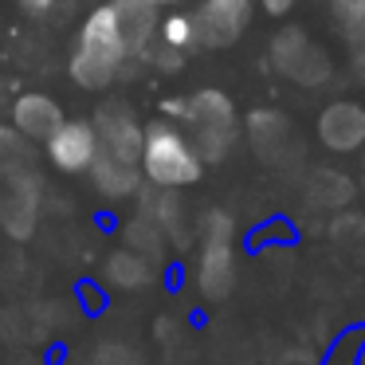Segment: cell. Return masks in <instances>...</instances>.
Returning a JSON list of instances; mask_svg holds the SVG:
<instances>
[{"label": "cell", "instance_id": "cell-1", "mask_svg": "<svg viewBox=\"0 0 365 365\" xmlns=\"http://www.w3.org/2000/svg\"><path fill=\"white\" fill-rule=\"evenodd\" d=\"M130 48L122 40V28L114 20V9L110 0L106 4H95L87 12V20L79 24V36H75V48H71V59H67V75H71L75 87L83 91H110L114 83L122 79L130 63Z\"/></svg>", "mask_w": 365, "mask_h": 365}, {"label": "cell", "instance_id": "cell-2", "mask_svg": "<svg viewBox=\"0 0 365 365\" xmlns=\"http://www.w3.org/2000/svg\"><path fill=\"white\" fill-rule=\"evenodd\" d=\"M161 114H165L169 122H185V138L192 142V150H197V158L205 161H220L224 153L236 145V106H232V98L224 95V91H192V95L177 98V103H165L161 106Z\"/></svg>", "mask_w": 365, "mask_h": 365}, {"label": "cell", "instance_id": "cell-3", "mask_svg": "<svg viewBox=\"0 0 365 365\" xmlns=\"http://www.w3.org/2000/svg\"><path fill=\"white\" fill-rule=\"evenodd\" d=\"M138 169L153 189H189L205 177V161L197 158L192 142L185 130L169 118H158L142 126V153H138Z\"/></svg>", "mask_w": 365, "mask_h": 365}, {"label": "cell", "instance_id": "cell-4", "mask_svg": "<svg viewBox=\"0 0 365 365\" xmlns=\"http://www.w3.org/2000/svg\"><path fill=\"white\" fill-rule=\"evenodd\" d=\"M197 287L208 302L224 299L236 287V252H232V216L212 208L200 216V259Z\"/></svg>", "mask_w": 365, "mask_h": 365}, {"label": "cell", "instance_id": "cell-5", "mask_svg": "<svg viewBox=\"0 0 365 365\" xmlns=\"http://www.w3.org/2000/svg\"><path fill=\"white\" fill-rule=\"evenodd\" d=\"M255 16V0H200L189 12L192 20V43L205 51H220L240 43Z\"/></svg>", "mask_w": 365, "mask_h": 365}, {"label": "cell", "instance_id": "cell-6", "mask_svg": "<svg viewBox=\"0 0 365 365\" xmlns=\"http://www.w3.org/2000/svg\"><path fill=\"white\" fill-rule=\"evenodd\" d=\"M91 122H95V138H98L95 153L126 161V165H138V153H142V122H138V114L126 103H106Z\"/></svg>", "mask_w": 365, "mask_h": 365}, {"label": "cell", "instance_id": "cell-7", "mask_svg": "<svg viewBox=\"0 0 365 365\" xmlns=\"http://www.w3.org/2000/svg\"><path fill=\"white\" fill-rule=\"evenodd\" d=\"M48 161L59 173H87L95 161L98 138H95V122L91 118H63L43 142Z\"/></svg>", "mask_w": 365, "mask_h": 365}, {"label": "cell", "instance_id": "cell-8", "mask_svg": "<svg viewBox=\"0 0 365 365\" xmlns=\"http://www.w3.org/2000/svg\"><path fill=\"white\" fill-rule=\"evenodd\" d=\"M318 138L322 145H330L334 153H354L365 145V106L338 98L318 114Z\"/></svg>", "mask_w": 365, "mask_h": 365}, {"label": "cell", "instance_id": "cell-9", "mask_svg": "<svg viewBox=\"0 0 365 365\" xmlns=\"http://www.w3.org/2000/svg\"><path fill=\"white\" fill-rule=\"evenodd\" d=\"M110 9H114V20H118V28H122V40H126L130 56L145 59L150 48L158 43L161 9H153L145 0H110Z\"/></svg>", "mask_w": 365, "mask_h": 365}, {"label": "cell", "instance_id": "cell-10", "mask_svg": "<svg viewBox=\"0 0 365 365\" xmlns=\"http://www.w3.org/2000/svg\"><path fill=\"white\" fill-rule=\"evenodd\" d=\"M63 118H67L63 106L51 95H43V91H28V95H20L16 103H12V126L24 138H32V142H48V134Z\"/></svg>", "mask_w": 365, "mask_h": 365}, {"label": "cell", "instance_id": "cell-11", "mask_svg": "<svg viewBox=\"0 0 365 365\" xmlns=\"http://www.w3.org/2000/svg\"><path fill=\"white\" fill-rule=\"evenodd\" d=\"M87 173H91L95 189L103 192L106 200L130 197V192H138V181H142V169H138V165H126V161L103 158V153H95V161H91Z\"/></svg>", "mask_w": 365, "mask_h": 365}, {"label": "cell", "instance_id": "cell-12", "mask_svg": "<svg viewBox=\"0 0 365 365\" xmlns=\"http://www.w3.org/2000/svg\"><path fill=\"white\" fill-rule=\"evenodd\" d=\"M103 275H106V283L118 287V291H142V287L153 283V263L145 259L138 247H134V252L122 247V252H114L110 259H106Z\"/></svg>", "mask_w": 365, "mask_h": 365}, {"label": "cell", "instance_id": "cell-13", "mask_svg": "<svg viewBox=\"0 0 365 365\" xmlns=\"http://www.w3.org/2000/svg\"><path fill=\"white\" fill-rule=\"evenodd\" d=\"M158 48L173 51V56H189L197 43H192V20L185 9H173L158 20Z\"/></svg>", "mask_w": 365, "mask_h": 365}, {"label": "cell", "instance_id": "cell-14", "mask_svg": "<svg viewBox=\"0 0 365 365\" xmlns=\"http://www.w3.org/2000/svg\"><path fill=\"white\" fill-rule=\"evenodd\" d=\"M330 12H334V20H338L349 36L365 32V0H334Z\"/></svg>", "mask_w": 365, "mask_h": 365}, {"label": "cell", "instance_id": "cell-15", "mask_svg": "<svg viewBox=\"0 0 365 365\" xmlns=\"http://www.w3.org/2000/svg\"><path fill=\"white\" fill-rule=\"evenodd\" d=\"M16 4H20V12L32 16V20H43V16H51V12L59 9V0H16Z\"/></svg>", "mask_w": 365, "mask_h": 365}, {"label": "cell", "instance_id": "cell-16", "mask_svg": "<svg viewBox=\"0 0 365 365\" xmlns=\"http://www.w3.org/2000/svg\"><path fill=\"white\" fill-rule=\"evenodd\" d=\"M259 4L271 12V16H283V12H291L294 4H299V0H259Z\"/></svg>", "mask_w": 365, "mask_h": 365}, {"label": "cell", "instance_id": "cell-17", "mask_svg": "<svg viewBox=\"0 0 365 365\" xmlns=\"http://www.w3.org/2000/svg\"><path fill=\"white\" fill-rule=\"evenodd\" d=\"M145 4H153V9H177V4H185V0H145Z\"/></svg>", "mask_w": 365, "mask_h": 365}]
</instances>
